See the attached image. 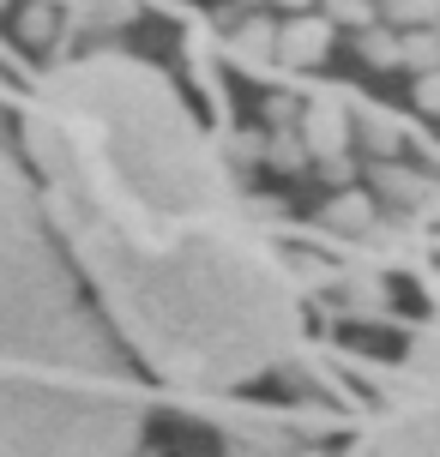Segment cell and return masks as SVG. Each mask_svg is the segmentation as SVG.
Masks as SVG:
<instances>
[{"instance_id":"obj_1","label":"cell","mask_w":440,"mask_h":457,"mask_svg":"<svg viewBox=\"0 0 440 457\" xmlns=\"http://www.w3.org/2000/svg\"><path fill=\"white\" fill-rule=\"evenodd\" d=\"M301 138H308L314 162L344 157V151H350V138H356V120H350V109L338 103V96H314V103L301 109Z\"/></svg>"},{"instance_id":"obj_2","label":"cell","mask_w":440,"mask_h":457,"mask_svg":"<svg viewBox=\"0 0 440 457\" xmlns=\"http://www.w3.org/2000/svg\"><path fill=\"white\" fill-rule=\"evenodd\" d=\"M332 19H314V12H296V19L278 30V67H320L326 48H332Z\"/></svg>"},{"instance_id":"obj_3","label":"cell","mask_w":440,"mask_h":457,"mask_svg":"<svg viewBox=\"0 0 440 457\" xmlns=\"http://www.w3.org/2000/svg\"><path fill=\"white\" fill-rule=\"evenodd\" d=\"M320 223H326V228H344V235H368V228H374V193H356V187H344L338 199H326Z\"/></svg>"},{"instance_id":"obj_4","label":"cell","mask_w":440,"mask_h":457,"mask_svg":"<svg viewBox=\"0 0 440 457\" xmlns=\"http://www.w3.org/2000/svg\"><path fill=\"white\" fill-rule=\"evenodd\" d=\"M368 181H374V193H386V199H398V205H422L435 187L422 181V175H410V169H398V162H374L368 169Z\"/></svg>"},{"instance_id":"obj_5","label":"cell","mask_w":440,"mask_h":457,"mask_svg":"<svg viewBox=\"0 0 440 457\" xmlns=\"http://www.w3.org/2000/svg\"><path fill=\"white\" fill-rule=\"evenodd\" d=\"M266 162H272L278 175H296V169H308V162H314V151H308L301 127H272V138H266Z\"/></svg>"},{"instance_id":"obj_6","label":"cell","mask_w":440,"mask_h":457,"mask_svg":"<svg viewBox=\"0 0 440 457\" xmlns=\"http://www.w3.org/2000/svg\"><path fill=\"white\" fill-rule=\"evenodd\" d=\"M356 48H362V61H368L374 72L404 67V30H386V24H374V30H362V37H356Z\"/></svg>"},{"instance_id":"obj_7","label":"cell","mask_w":440,"mask_h":457,"mask_svg":"<svg viewBox=\"0 0 440 457\" xmlns=\"http://www.w3.org/2000/svg\"><path fill=\"white\" fill-rule=\"evenodd\" d=\"M235 61H248V67H266V54H278V24L272 19H248L235 30Z\"/></svg>"},{"instance_id":"obj_8","label":"cell","mask_w":440,"mask_h":457,"mask_svg":"<svg viewBox=\"0 0 440 457\" xmlns=\"http://www.w3.org/2000/svg\"><path fill=\"white\" fill-rule=\"evenodd\" d=\"M404 67L417 72V79L440 67V30H435V24H417V30H404Z\"/></svg>"},{"instance_id":"obj_9","label":"cell","mask_w":440,"mask_h":457,"mask_svg":"<svg viewBox=\"0 0 440 457\" xmlns=\"http://www.w3.org/2000/svg\"><path fill=\"white\" fill-rule=\"evenodd\" d=\"M380 12L398 30H417V24H440V0H380Z\"/></svg>"},{"instance_id":"obj_10","label":"cell","mask_w":440,"mask_h":457,"mask_svg":"<svg viewBox=\"0 0 440 457\" xmlns=\"http://www.w3.org/2000/svg\"><path fill=\"white\" fill-rule=\"evenodd\" d=\"M326 19L362 37V30H374V24H380V6H374V0H326Z\"/></svg>"},{"instance_id":"obj_11","label":"cell","mask_w":440,"mask_h":457,"mask_svg":"<svg viewBox=\"0 0 440 457\" xmlns=\"http://www.w3.org/2000/svg\"><path fill=\"white\" fill-rule=\"evenodd\" d=\"M356 133L368 138V151H380V157H393L398 145H404V133H398V127L386 120V114H374V109H362V114H356Z\"/></svg>"},{"instance_id":"obj_12","label":"cell","mask_w":440,"mask_h":457,"mask_svg":"<svg viewBox=\"0 0 440 457\" xmlns=\"http://www.w3.org/2000/svg\"><path fill=\"white\" fill-rule=\"evenodd\" d=\"M417 109H422V114H435V120H440V67H435V72H422V79H417Z\"/></svg>"},{"instance_id":"obj_13","label":"cell","mask_w":440,"mask_h":457,"mask_svg":"<svg viewBox=\"0 0 440 457\" xmlns=\"http://www.w3.org/2000/svg\"><path fill=\"white\" fill-rule=\"evenodd\" d=\"M320 169H326V181H332V187H350V181H356V157H350V151H344V157H326Z\"/></svg>"},{"instance_id":"obj_14","label":"cell","mask_w":440,"mask_h":457,"mask_svg":"<svg viewBox=\"0 0 440 457\" xmlns=\"http://www.w3.org/2000/svg\"><path fill=\"white\" fill-rule=\"evenodd\" d=\"M266 120H272V127H290V120H296V103H290V96H272V103H266Z\"/></svg>"},{"instance_id":"obj_15","label":"cell","mask_w":440,"mask_h":457,"mask_svg":"<svg viewBox=\"0 0 440 457\" xmlns=\"http://www.w3.org/2000/svg\"><path fill=\"white\" fill-rule=\"evenodd\" d=\"M24 37H30V43L48 37V12H24Z\"/></svg>"},{"instance_id":"obj_16","label":"cell","mask_w":440,"mask_h":457,"mask_svg":"<svg viewBox=\"0 0 440 457\" xmlns=\"http://www.w3.org/2000/svg\"><path fill=\"white\" fill-rule=\"evenodd\" d=\"M283 12H308V6H314V0H278Z\"/></svg>"},{"instance_id":"obj_17","label":"cell","mask_w":440,"mask_h":457,"mask_svg":"<svg viewBox=\"0 0 440 457\" xmlns=\"http://www.w3.org/2000/svg\"><path fill=\"white\" fill-rule=\"evenodd\" d=\"M290 457H326V452H290Z\"/></svg>"},{"instance_id":"obj_18","label":"cell","mask_w":440,"mask_h":457,"mask_svg":"<svg viewBox=\"0 0 440 457\" xmlns=\"http://www.w3.org/2000/svg\"><path fill=\"white\" fill-rule=\"evenodd\" d=\"M435 30H440V24H435Z\"/></svg>"}]
</instances>
